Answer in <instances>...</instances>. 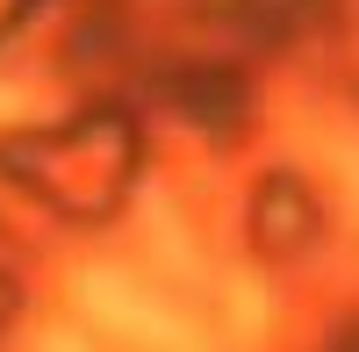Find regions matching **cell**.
<instances>
[{
    "instance_id": "1",
    "label": "cell",
    "mask_w": 359,
    "mask_h": 352,
    "mask_svg": "<svg viewBox=\"0 0 359 352\" xmlns=\"http://www.w3.org/2000/svg\"><path fill=\"white\" fill-rule=\"evenodd\" d=\"M79 309L94 316V324H108L115 338H130L144 352H208V338L180 316L172 302H158L144 280L130 273H86L79 280Z\"/></svg>"
}]
</instances>
